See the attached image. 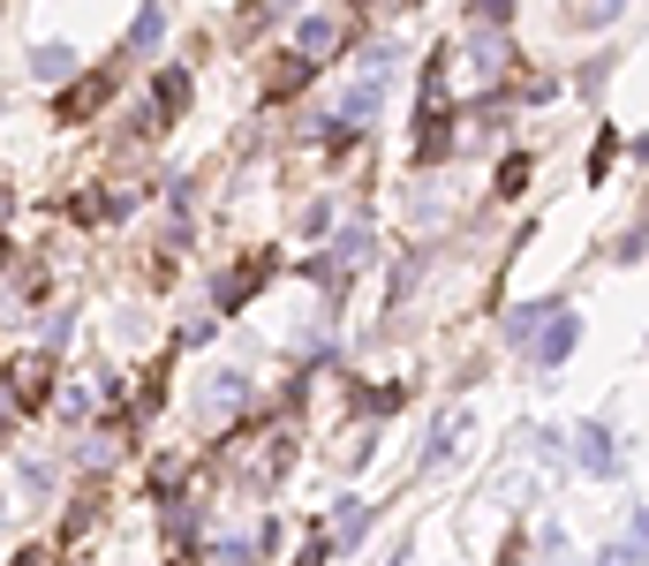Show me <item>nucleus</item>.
I'll return each mask as SVG.
<instances>
[{
  "mask_svg": "<svg viewBox=\"0 0 649 566\" xmlns=\"http://www.w3.org/2000/svg\"><path fill=\"white\" fill-rule=\"evenodd\" d=\"M45 392H53V363L45 355H15L8 363V400L15 408H45Z\"/></svg>",
  "mask_w": 649,
  "mask_h": 566,
  "instance_id": "1",
  "label": "nucleus"
},
{
  "mask_svg": "<svg viewBox=\"0 0 649 566\" xmlns=\"http://www.w3.org/2000/svg\"><path fill=\"white\" fill-rule=\"evenodd\" d=\"M242 400H250V378H242V370H219L212 386L197 392V423H227Z\"/></svg>",
  "mask_w": 649,
  "mask_h": 566,
  "instance_id": "2",
  "label": "nucleus"
},
{
  "mask_svg": "<svg viewBox=\"0 0 649 566\" xmlns=\"http://www.w3.org/2000/svg\"><path fill=\"white\" fill-rule=\"evenodd\" d=\"M106 98H114V76H84V84L61 98V122H91V114H98Z\"/></svg>",
  "mask_w": 649,
  "mask_h": 566,
  "instance_id": "3",
  "label": "nucleus"
},
{
  "mask_svg": "<svg viewBox=\"0 0 649 566\" xmlns=\"http://www.w3.org/2000/svg\"><path fill=\"white\" fill-rule=\"evenodd\" d=\"M181 106H189V69H167V76H159V91H151V114H159V122H174Z\"/></svg>",
  "mask_w": 649,
  "mask_h": 566,
  "instance_id": "4",
  "label": "nucleus"
},
{
  "mask_svg": "<svg viewBox=\"0 0 649 566\" xmlns=\"http://www.w3.org/2000/svg\"><path fill=\"white\" fill-rule=\"evenodd\" d=\"M258 280H264V258H258V264H242V272H227V280L212 287V295H219V310H242V303H250V287H258Z\"/></svg>",
  "mask_w": 649,
  "mask_h": 566,
  "instance_id": "5",
  "label": "nucleus"
},
{
  "mask_svg": "<svg viewBox=\"0 0 649 566\" xmlns=\"http://www.w3.org/2000/svg\"><path fill=\"white\" fill-rule=\"evenodd\" d=\"M303 84H310V61H303V53H287V61L264 76V98H295Z\"/></svg>",
  "mask_w": 649,
  "mask_h": 566,
  "instance_id": "6",
  "label": "nucleus"
},
{
  "mask_svg": "<svg viewBox=\"0 0 649 566\" xmlns=\"http://www.w3.org/2000/svg\"><path fill=\"white\" fill-rule=\"evenodd\" d=\"M295 45H303V61H310V53H317V61H325V53H333V45H341V23H333V15H310L303 31H295Z\"/></svg>",
  "mask_w": 649,
  "mask_h": 566,
  "instance_id": "7",
  "label": "nucleus"
},
{
  "mask_svg": "<svg viewBox=\"0 0 649 566\" xmlns=\"http://www.w3.org/2000/svg\"><path fill=\"white\" fill-rule=\"evenodd\" d=\"M31 69H39L45 84H61V76H76V53H69V45H39V53H31Z\"/></svg>",
  "mask_w": 649,
  "mask_h": 566,
  "instance_id": "8",
  "label": "nucleus"
},
{
  "mask_svg": "<svg viewBox=\"0 0 649 566\" xmlns=\"http://www.w3.org/2000/svg\"><path fill=\"white\" fill-rule=\"evenodd\" d=\"M566 348H574V317H566V310H559V317L544 325V363H559Z\"/></svg>",
  "mask_w": 649,
  "mask_h": 566,
  "instance_id": "9",
  "label": "nucleus"
},
{
  "mask_svg": "<svg viewBox=\"0 0 649 566\" xmlns=\"http://www.w3.org/2000/svg\"><path fill=\"white\" fill-rule=\"evenodd\" d=\"M363 522H370V506H363V499H347V506H341V522H333V528H341L347 544H355V536H363Z\"/></svg>",
  "mask_w": 649,
  "mask_h": 566,
  "instance_id": "10",
  "label": "nucleus"
},
{
  "mask_svg": "<svg viewBox=\"0 0 649 566\" xmlns=\"http://www.w3.org/2000/svg\"><path fill=\"white\" fill-rule=\"evenodd\" d=\"M521 189H528V159H506L499 167V197H521Z\"/></svg>",
  "mask_w": 649,
  "mask_h": 566,
  "instance_id": "11",
  "label": "nucleus"
},
{
  "mask_svg": "<svg viewBox=\"0 0 649 566\" xmlns=\"http://www.w3.org/2000/svg\"><path fill=\"white\" fill-rule=\"evenodd\" d=\"M136 53H151V45H159V8H144V15H136Z\"/></svg>",
  "mask_w": 649,
  "mask_h": 566,
  "instance_id": "12",
  "label": "nucleus"
},
{
  "mask_svg": "<svg viewBox=\"0 0 649 566\" xmlns=\"http://www.w3.org/2000/svg\"><path fill=\"white\" fill-rule=\"evenodd\" d=\"M582 461H589V469H611V446H605V431H589V438H582Z\"/></svg>",
  "mask_w": 649,
  "mask_h": 566,
  "instance_id": "13",
  "label": "nucleus"
},
{
  "mask_svg": "<svg viewBox=\"0 0 649 566\" xmlns=\"http://www.w3.org/2000/svg\"><path fill=\"white\" fill-rule=\"evenodd\" d=\"M61 416H69V423H84V416H91V392H84V386L61 392Z\"/></svg>",
  "mask_w": 649,
  "mask_h": 566,
  "instance_id": "14",
  "label": "nucleus"
},
{
  "mask_svg": "<svg viewBox=\"0 0 649 566\" xmlns=\"http://www.w3.org/2000/svg\"><path fill=\"white\" fill-rule=\"evenodd\" d=\"M219 566H258V552H250V544H242V536H234V544H227V552H219Z\"/></svg>",
  "mask_w": 649,
  "mask_h": 566,
  "instance_id": "15",
  "label": "nucleus"
},
{
  "mask_svg": "<svg viewBox=\"0 0 649 566\" xmlns=\"http://www.w3.org/2000/svg\"><path fill=\"white\" fill-rule=\"evenodd\" d=\"M477 15H483V23H506V15H514V0H477Z\"/></svg>",
  "mask_w": 649,
  "mask_h": 566,
  "instance_id": "16",
  "label": "nucleus"
},
{
  "mask_svg": "<svg viewBox=\"0 0 649 566\" xmlns=\"http://www.w3.org/2000/svg\"><path fill=\"white\" fill-rule=\"evenodd\" d=\"M23 566H45V552H31V559H23Z\"/></svg>",
  "mask_w": 649,
  "mask_h": 566,
  "instance_id": "17",
  "label": "nucleus"
},
{
  "mask_svg": "<svg viewBox=\"0 0 649 566\" xmlns=\"http://www.w3.org/2000/svg\"><path fill=\"white\" fill-rule=\"evenodd\" d=\"M392 566H400V559H392Z\"/></svg>",
  "mask_w": 649,
  "mask_h": 566,
  "instance_id": "18",
  "label": "nucleus"
}]
</instances>
